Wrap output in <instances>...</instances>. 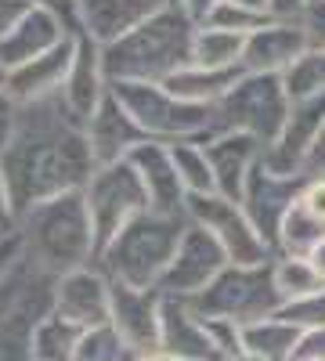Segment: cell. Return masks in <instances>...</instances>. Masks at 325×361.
Listing matches in <instances>:
<instances>
[{"label": "cell", "mask_w": 325, "mask_h": 361, "mask_svg": "<svg viewBox=\"0 0 325 361\" xmlns=\"http://www.w3.org/2000/svg\"><path fill=\"white\" fill-rule=\"evenodd\" d=\"M206 152H210L217 192L243 202L246 180L264 159V141L243 130H217L214 137H206Z\"/></svg>", "instance_id": "obj_16"}, {"label": "cell", "mask_w": 325, "mask_h": 361, "mask_svg": "<svg viewBox=\"0 0 325 361\" xmlns=\"http://www.w3.org/2000/svg\"><path fill=\"white\" fill-rule=\"evenodd\" d=\"M300 180L304 177H282V173H271L268 166H257L246 180V192H243V209L250 214V221L260 228V235L268 238L271 246H278V228L289 214L293 199L300 192ZM278 253V250H275Z\"/></svg>", "instance_id": "obj_18"}, {"label": "cell", "mask_w": 325, "mask_h": 361, "mask_svg": "<svg viewBox=\"0 0 325 361\" xmlns=\"http://www.w3.org/2000/svg\"><path fill=\"white\" fill-rule=\"evenodd\" d=\"M80 340H83V329L69 318H62L54 307L37 322L33 329V361H76V350H80Z\"/></svg>", "instance_id": "obj_28"}, {"label": "cell", "mask_w": 325, "mask_h": 361, "mask_svg": "<svg viewBox=\"0 0 325 361\" xmlns=\"http://www.w3.org/2000/svg\"><path fill=\"white\" fill-rule=\"evenodd\" d=\"M73 58H76V37H66L62 44H54L51 51H44L40 58H33V62L11 69L4 76V87L11 90L18 102L54 98V94H62V87L69 80Z\"/></svg>", "instance_id": "obj_21"}, {"label": "cell", "mask_w": 325, "mask_h": 361, "mask_svg": "<svg viewBox=\"0 0 325 361\" xmlns=\"http://www.w3.org/2000/svg\"><path fill=\"white\" fill-rule=\"evenodd\" d=\"M286 90L289 98H314L325 94V51H304L297 62L286 69Z\"/></svg>", "instance_id": "obj_32"}, {"label": "cell", "mask_w": 325, "mask_h": 361, "mask_svg": "<svg viewBox=\"0 0 325 361\" xmlns=\"http://www.w3.org/2000/svg\"><path fill=\"white\" fill-rule=\"evenodd\" d=\"M170 4L177 8V11H185L195 25H206L214 18V11L224 4V0H170Z\"/></svg>", "instance_id": "obj_41"}, {"label": "cell", "mask_w": 325, "mask_h": 361, "mask_svg": "<svg viewBox=\"0 0 325 361\" xmlns=\"http://www.w3.org/2000/svg\"><path fill=\"white\" fill-rule=\"evenodd\" d=\"M246 69H206V66H195L188 62L185 69H177L170 80H163L177 98H185L192 105H206L214 109L228 90L235 87V80H239Z\"/></svg>", "instance_id": "obj_26"}, {"label": "cell", "mask_w": 325, "mask_h": 361, "mask_svg": "<svg viewBox=\"0 0 325 361\" xmlns=\"http://www.w3.org/2000/svg\"><path fill=\"white\" fill-rule=\"evenodd\" d=\"M297 25L307 37V51H325V0H307L297 15Z\"/></svg>", "instance_id": "obj_36"}, {"label": "cell", "mask_w": 325, "mask_h": 361, "mask_svg": "<svg viewBox=\"0 0 325 361\" xmlns=\"http://www.w3.org/2000/svg\"><path fill=\"white\" fill-rule=\"evenodd\" d=\"M134 361H181V357H170V354L156 350V354H145V357H134Z\"/></svg>", "instance_id": "obj_48"}, {"label": "cell", "mask_w": 325, "mask_h": 361, "mask_svg": "<svg viewBox=\"0 0 325 361\" xmlns=\"http://www.w3.org/2000/svg\"><path fill=\"white\" fill-rule=\"evenodd\" d=\"M83 199L98 231V253L127 221H134L141 209H149V192H145V180L130 159L94 166V173L83 185Z\"/></svg>", "instance_id": "obj_9"}, {"label": "cell", "mask_w": 325, "mask_h": 361, "mask_svg": "<svg viewBox=\"0 0 325 361\" xmlns=\"http://www.w3.org/2000/svg\"><path fill=\"white\" fill-rule=\"evenodd\" d=\"M127 159H130L134 170L141 173L152 209L185 214L188 192H185V185H181V177H177V166H173V156H170V145H163V141H141Z\"/></svg>", "instance_id": "obj_23"}, {"label": "cell", "mask_w": 325, "mask_h": 361, "mask_svg": "<svg viewBox=\"0 0 325 361\" xmlns=\"http://www.w3.org/2000/svg\"><path fill=\"white\" fill-rule=\"evenodd\" d=\"M18 112H22V102L11 94L4 83H0V152L8 148V141H11V134H15Z\"/></svg>", "instance_id": "obj_37"}, {"label": "cell", "mask_w": 325, "mask_h": 361, "mask_svg": "<svg viewBox=\"0 0 325 361\" xmlns=\"http://www.w3.org/2000/svg\"><path fill=\"white\" fill-rule=\"evenodd\" d=\"M188 228V214L170 209H141L134 221H127L98 253V264L112 282H127L141 289H159V279L181 246V235Z\"/></svg>", "instance_id": "obj_4"}, {"label": "cell", "mask_w": 325, "mask_h": 361, "mask_svg": "<svg viewBox=\"0 0 325 361\" xmlns=\"http://www.w3.org/2000/svg\"><path fill=\"white\" fill-rule=\"evenodd\" d=\"M159 350L181 361H224L210 336L206 318L185 296H163L159 311Z\"/></svg>", "instance_id": "obj_15"}, {"label": "cell", "mask_w": 325, "mask_h": 361, "mask_svg": "<svg viewBox=\"0 0 325 361\" xmlns=\"http://www.w3.org/2000/svg\"><path fill=\"white\" fill-rule=\"evenodd\" d=\"M170 156H173L177 177H181V185H185L188 195H210V192H217L206 141H173Z\"/></svg>", "instance_id": "obj_31"}, {"label": "cell", "mask_w": 325, "mask_h": 361, "mask_svg": "<svg viewBox=\"0 0 325 361\" xmlns=\"http://www.w3.org/2000/svg\"><path fill=\"white\" fill-rule=\"evenodd\" d=\"M293 361H325V325L300 336V347L293 354Z\"/></svg>", "instance_id": "obj_40"}, {"label": "cell", "mask_w": 325, "mask_h": 361, "mask_svg": "<svg viewBox=\"0 0 325 361\" xmlns=\"http://www.w3.org/2000/svg\"><path fill=\"white\" fill-rule=\"evenodd\" d=\"M271 275H275V289L286 300H300V296H311L318 289H325V279L314 271V264L304 257V253H275L271 260Z\"/></svg>", "instance_id": "obj_30"}, {"label": "cell", "mask_w": 325, "mask_h": 361, "mask_svg": "<svg viewBox=\"0 0 325 361\" xmlns=\"http://www.w3.org/2000/svg\"><path fill=\"white\" fill-rule=\"evenodd\" d=\"M159 311H163V293L159 289L112 282L109 325L120 333V340L130 347L134 357H145V354L159 350Z\"/></svg>", "instance_id": "obj_14"}, {"label": "cell", "mask_w": 325, "mask_h": 361, "mask_svg": "<svg viewBox=\"0 0 325 361\" xmlns=\"http://www.w3.org/2000/svg\"><path fill=\"white\" fill-rule=\"evenodd\" d=\"M271 18H275V15L257 11V8H246V4H239V0H224V4L214 11V18L206 22V25H221V29H231V33L250 37V33H257L260 25H268Z\"/></svg>", "instance_id": "obj_34"}, {"label": "cell", "mask_w": 325, "mask_h": 361, "mask_svg": "<svg viewBox=\"0 0 325 361\" xmlns=\"http://www.w3.org/2000/svg\"><path fill=\"white\" fill-rule=\"evenodd\" d=\"M185 214H188V221L202 224L206 231L217 238L231 264H268V260H275V246L250 221L243 202H235V199H228L221 192L188 195Z\"/></svg>", "instance_id": "obj_10"}, {"label": "cell", "mask_w": 325, "mask_h": 361, "mask_svg": "<svg viewBox=\"0 0 325 361\" xmlns=\"http://www.w3.org/2000/svg\"><path fill=\"white\" fill-rule=\"evenodd\" d=\"M116 98H120L130 116L137 119V127L145 130L149 141H206L214 137V109L192 105L185 98H177L166 83H149V80H116L112 83Z\"/></svg>", "instance_id": "obj_5"}, {"label": "cell", "mask_w": 325, "mask_h": 361, "mask_svg": "<svg viewBox=\"0 0 325 361\" xmlns=\"http://www.w3.org/2000/svg\"><path fill=\"white\" fill-rule=\"evenodd\" d=\"M51 307L62 318L76 322L80 329L105 325L112 314V279L105 275V267L98 260L83 264L76 271H66V275L54 279Z\"/></svg>", "instance_id": "obj_13"}, {"label": "cell", "mask_w": 325, "mask_h": 361, "mask_svg": "<svg viewBox=\"0 0 325 361\" xmlns=\"http://www.w3.org/2000/svg\"><path fill=\"white\" fill-rule=\"evenodd\" d=\"M0 83H4V69H0Z\"/></svg>", "instance_id": "obj_51"}, {"label": "cell", "mask_w": 325, "mask_h": 361, "mask_svg": "<svg viewBox=\"0 0 325 361\" xmlns=\"http://www.w3.org/2000/svg\"><path fill=\"white\" fill-rule=\"evenodd\" d=\"M54 279L33 260L18 264L0 279V361H33V329L51 311Z\"/></svg>", "instance_id": "obj_6"}, {"label": "cell", "mask_w": 325, "mask_h": 361, "mask_svg": "<svg viewBox=\"0 0 325 361\" xmlns=\"http://www.w3.org/2000/svg\"><path fill=\"white\" fill-rule=\"evenodd\" d=\"M289 109H293V98L278 73H243L235 80V87L214 105V123L217 130L253 134L268 148L278 137Z\"/></svg>", "instance_id": "obj_8"}, {"label": "cell", "mask_w": 325, "mask_h": 361, "mask_svg": "<svg viewBox=\"0 0 325 361\" xmlns=\"http://www.w3.org/2000/svg\"><path fill=\"white\" fill-rule=\"evenodd\" d=\"M304 4L307 0H271V15L275 18H297Z\"/></svg>", "instance_id": "obj_45"}, {"label": "cell", "mask_w": 325, "mask_h": 361, "mask_svg": "<svg viewBox=\"0 0 325 361\" xmlns=\"http://www.w3.org/2000/svg\"><path fill=\"white\" fill-rule=\"evenodd\" d=\"M300 329L282 322L278 314L264 318V322H253V325H243V347H246V357H257V361H293L300 347Z\"/></svg>", "instance_id": "obj_27"}, {"label": "cell", "mask_w": 325, "mask_h": 361, "mask_svg": "<svg viewBox=\"0 0 325 361\" xmlns=\"http://www.w3.org/2000/svg\"><path fill=\"white\" fill-rule=\"evenodd\" d=\"M66 37H73V33L62 25V18L51 15L47 8H33L22 18V25L15 29V33H8L4 40H0V69H4V76H8L11 69L33 62V58H40L54 44H62Z\"/></svg>", "instance_id": "obj_24"}, {"label": "cell", "mask_w": 325, "mask_h": 361, "mask_svg": "<svg viewBox=\"0 0 325 361\" xmlns=\"http://www.w3.org/2000/svg\"><path fill=\"white\" fill-rule=\"evenodd\" d=\"M4 238H8V231H4V228H0V243H4Z\"/></svg>", "instance_id": "obj_49"}, {"label": "cell", "mask_w": 325, "mask_h": 361, "mask_svg": "<svg viewBox=\"0 0 325 361\" xmlns=\"http://www.w3.org/2000/svg\"><path fill=\"white\" fill-rule=\"evenodd\" d=\"M33 4L47 8L51 15H58L73 37H83V18H80V4H76V0H33Z\"/></svg>", "instance_id": "obj_38"}, {"label": "cell", "mask_w": 325, "mask_h": 361, "mask_svg": "<svg viewBox=\"0 0 325 361\" xmlns=\"http://www.w3.org/2000/svg\"><path fill=\"white\" fill-rule=\"evenodd\" d=\"M243 51L246 37L231 33L221 25H199L195 29V47H192V62L206 69H243Z\"/></svg>", "instance_id": "obj_29"}, {"label": "cell", "mask_w": 325, "mask_h": 361, "mask_svg": "<svg viewBox=\"0 0 325 361\" xmlns=\"http://www.w3.org/2000/svg\"><path fill=\"white\" fill-rule=\"evenodd\" d=\"M192 307L202 318H228L235 325H253V322L278 314L282 296L275 289L271 260L268 264H228L199 296H192Z\"/></svg>", "instance_id": "obj_7"}, {"label": "cell", "mask_w": 325, "mask_h": 361, "mask_svg": "<svg viewBox=\"0 0 325 361\" xmlns=\"http://www.w3.org/2000/svg\"><path fill=\"white\" fill-rule=\"evenodd\" d=\"M307 260L314 264V271L325 279V238H318V243L311 246V253H307Z\"/></svg>", "instance_id": "obj_46"}, {"label": "cell", "mask_w": 325, "mask_h": 361, "mask_svg": "<svg viewBox=\"0 0 325 361\" xmlns=\"http://www.w3.org/2000/svg\"><path fill=\"white\" fill-rule=\"evenodd\" d=\"M228 264L231 260H228V253H224V246L217 243V238L202 224L188 221V228L181 235V246H177L166 275L159 279V293L192 300V296H199L206 286H210Z\"/></svg>", "instance_id": "obj_11"}, {"label": "cell", "mask_w": 325, "mask_h": 361, "mask_svg": "<svg viewBox=\"0 0 325 361\" xmlns=\"http://www.w3.org/2000/svg\"><path fill=\"white\" fill-rule=\"evenodd\" d=\"M0 163H4L8 185H11L15 214L58 192L83 188L87 177L98 166L87 130L69 112L62 94L22 102L15 134L8 148L0 152Z\"/></svg>", "instance_id": "obj_1"}, {"label": "cell", "mask_w": 325, "mask_h": 361, "mask_svg": "<svg viewBox=\"0 0 325 361\" xmlns=\"http://www.w3.org/2000/svg\"><path fill=\"white\" fill-rule=\"evenodd\" d=\"M321 127H325V94L297 98L289 116H286L282 130H278V137L264 148L260 163L271 173H282V177H304L307 156H311Z\"/></svg>", "instance_id": "obj_12"}, {"label": "cell", "mask_w": 325, "mask_h": 361, "mask_svg": "<svg viewBox=\"0 0 325 361\" xmlns=\"http://www.w3.org/2000/svg\"><path fill=\"white\" fill-rule=\"evenodd\" d=\"M239 361H257V357H239Z\"/></svg>", "instance_id": "obj_50"}, {"label": "cell", "mask_w": 325, "mask_h": 361, "mask_svg": "<svg viewBox=\"0 0 325 361\" xmlns=\"http://www.w3.org/2000/svg\"><path fill=\"white\" fill-rule=\"evenodd\" d=\"M239 4H246V8H257V11H268V15H271V0H239Z\"/></svg>", "instance_id": "obj_47"}, {"label": "cell", "mask_w": 325, "mask_h": 361, "mask_svg": "<svg viewBox=\"0 0 325 361\" xmlns=\"http://www.w3.org/2000/svg\"><path fill=\"white\" fill-rule=\"evenodd\" d=\"M278 318L297 325L300 333H311V329L325 325V289L311 293V296H300V300H286L278 307Z\"/></svg>", "instance_id": "obj_35"}, {"label": "cell", "mask_w": 325, "mask_h": 361, "mask_svg": "<svg viewBox=\"0 0 325 361\" xmlns=\"http://www.w3.org/2000/svg\"><path fill=\"white\" fill-rule=\"evenodd\" d=\"M18 257H22V243H18V235H8L4 243H0V279H4L8 271L18 264Z\"/></svg>", "instance_id": "obj_43"}, {"label": "cell", "mask_w": 325, "mask_h": 361, "mask_svg": "<svg viewBox=\"0 0 325 361\" xmlns=\"http://www.w3.org/2000/svg\"><path fill=\"white\" fill-rule=\"evenodd\" d=\"M76 4L83 18V33L94 37L98 44H109L149 15H156L159 8H166L170 0H76Z\"/></svg>", "instance_id": "obj_25"}, {"label": "cell", "mask_w": 325, "mask_h": 361, "mask_svg": "<svg viewBox=\"0 0 325 361\" xmlns=\"http://www.w3.org/2000/svg\"><path fill=\"white\" fill-rule=\"evenodd\" d=\"M112 90V80L105 73V58H102V44L94 37H76V58H73V69L69 80L62 87V102L69 105V112L87 123L91 112L102 105V98Z\"/></svg>", "instance_id": "obj_20"}, {"label": "cell", "mask_w": 325, "mask_h": 361, "mask_svg": "<svg viewBox=\"0 0 325 361\" xmlns=\"http://www.w3.org/2000/svg\"><path fill=\"white\" fill-rule=\"evenodd\" d=\"M76 361H134V354L120 340V333L105 322V325H94V329H83Z\"/></svg>", "instance_id": "obj_33"}, {"label": "cell", "mask_w": 325, "mask_h": 361, "mask_svg": "<svg viewBox=\"0 0 325 361\" xmlns=\"http://www.w3.org/2000/svg\"><path fill=\"white\" fill-rule=\"evenodd\" d=\"M15 235L22 243V257L47 271L51 279L98 260V231L91 209H87L83 188L58 192L22 209Z\"/></svg>", "instance_id": "obj_2"}, {"label": "cell", "mask_w": 325, "mask_h": 361, "mask_svg": "<svg viewBox=\"0 0 325 361\" xmlns=\"http://www.w3.org/2000/svg\"><path fill=\"white\" fill-rule=\"evenodd\" d=\"M15 224H18V214H15V199H11V185H8L4 163H0V228H4L8 235H15Z\"/></svg>", "instance_id": "obj_42"}, {"label": "cell", "mask_w": 325, "mask_h": 361, "mask_svg": "<svg viewBox=\"0 0 325 361\" xmlns=\"http://www.w3.org/2000/svg\"><path fill=\"white\" fill-rule=\"evenodd\" d=\"M83 130H87V141H91V152H94L98 166L102 163H120L141 141H149L145 130L137 127V119L130 116V109L116 98V90H109V94L102 98V105L91 112Z\"/></svg>", "instance_id": "obj_17"}, {"label": "cell", "mask_w": 325, "mask_h": 361, "mask_svg": "<svg viewBox=\"0 0 325 361\" xmlns=\"http://www.w3.org/2000/svg\"><path fill=\"white\" fill-rule=\"evenodd\" d=\"M304 51H307V37L297 25V18H271L268 25H260L257 33L246 37L243 69L246 73H278V76H286V69L297 62Z\"/></svg>", "instance_id": "obj_19"}, {"label": "cell", "mask_w": 325, "mask_h": 361, "mask_svg": "<svg viewBox=\"0 0 325 361\" xmlns=\"http://www.w3.org/2000/svg\"><path fill=\"white\" fill-rule=\"evenodd\" d=\"M325 238V177H304L289 214L278 228V253H311V246Z\"/></svg>", "instance_id": "obj_22"}, {"label": "cell", "mask_w": 325, "mask_h": 361, "mask_svg": "<svg viewBox=\"0 0 325 361\" xmlns=\"http://www.w3.org/2000/svg\"><path fill=\"white\" fill-rule=\"evenodd\" d=\"M33 8H37L33 0H0V40H4L8 33H15V29L22 25V18Z\"/></svg>", "instance_id": "obj_39"}, {"label": "cell", "mask_w": 325, "mask_h": 361, "mask_svg": "<svg viewBox=\"0 0 325 361\" xmlns=\"http://www.w3.org/2000/svg\"><path fill=\"white\" fill-rule=\"evenodd\" d=\"M304 177H325V127L311 148V156H307V166H304Z\"/></svg>", "instance_id": "obj_44"}, {"label": "cell", "mask_w": 325, "mask_h": 361, "mask_svg": "<svg viewBox=\"0 0 325 361\" xmlns=\"http://www.w3.org/2000/svg\"><path fill=\"white\" fill-rule=\"evenodd\" d=\"M195 29L199 25L173 4L159 8L156 15L127 29L123 37L102 44L109 80L112 83L116 80H149V83L170 80L177 69H185L192 62Z\"/></svg>", "instance_id": "obj_3"}]
</instances>
